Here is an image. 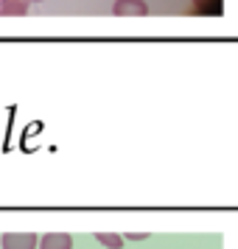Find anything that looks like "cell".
Instances as JSON below:
<instances>
[{
	"label": "cell",
	"instance_id": "6da1fadb",
	"mask_svg": "<svg viewBox=\"0 0 238 249\" xmlns=\"http://www.w3.org/2000/svg\"><path fill=\"white\" fill-rule=\"evenodd\" d=\"M3 249H37L39 247V235L34 232H6L0 238Z\"/></svg>",
	"mask_w": 238,
	"mask_h": 249
},
{
	"label": "cell",
	"instance_id": "7a4b0ae2",
	"mask_svg": "<svg viewBox=\"0 0 238 249\" xmlns=\"http://www.w3.org/2000/svg\"><path fill=\"white\" fill-rule=\"evenodd\" d=\"M112 14H118V17H146L148 3L146 0H115Z\"/></svg>",
	"mask_w": 238,
	"mask_h": 249
},
{
	"label": "cell",
	"instance_id": "3957f363",
	"mask_svg": "<svg viewBox=\"0 0 238 249\" xmlns=\"http://www.w3.org/2000/svg\"><path fill=\"white\" fill-rule=\"evenodd\" d=\"M39 249H73V235H68V232H45V235H39Z\"/></svg>",
	"mask_w": 238,
	"mask_h": 249
},
{
	"label": "cell",
	"instance_id": "277c9868",
	"mask_svg": "<svg viewBox=\"0 0 238 249\" xmlns=\"http://www.w3.org/2000/svg\"><path fill=\"white\" fill-rule=\"evenodd\" d=\"M31 0H0V14L6 17H25Z\"/></svg>",
	"mask_w": 238,
	"mask_h": 249
},
{
	"label": "cell",
	"instance_id": "5b68a950",
	"mask_svg": "<svg viewBox=\"0 0 238 249\" xmlns=\"http://www.w3.org/2000/svg\"><path fill=\"white\" fill-rule=\"evenodd\" d=\"M95 238L101 241L104 247H110V249H121V247H124V241H126L124 235H115V232H98Z\"/></svg>",
	"mask_w": 238,
	"mask_h": 249
},
{
	"label": "cell",
	"instance_id": "8992f818",
	"mask_svg": "<svg viewBox=\"0 0 238 249\" xmlns=\"http://www.w3.org/2000/svg\"><path fill=\"white\" fill-rule=\"evenodd\" d=\"M124 238H129V241H146L148 232H129V235H124Z\"/></svg>",
	"mask_w": 238,
	"mask_h": 249
},
{
	"label": "cell",
	"instance_id": "52a82bcc",
	"mask_svg": "<svg viewBox=\"0 0 238 249\" xmlns=\"http://www.w3.org/2000/svg\"><path fill=\"white\" fill-rule=\"evenodd\" d=\"M31 3H42V0H31Z\"/></svg>",
	"mask_w": 238,
	"mask_h": 249
}]
</instances>
